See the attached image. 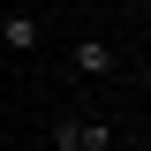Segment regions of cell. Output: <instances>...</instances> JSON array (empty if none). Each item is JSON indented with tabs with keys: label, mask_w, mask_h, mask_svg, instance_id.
<instances>
[{
	"label": "cell",
	"mask_w": 151,
	"mask_h": 151,
	"mask_svg": "<svg viewBox=\"0 0 151 151\" xmlns=\"http://www.w3.org/2000/svg\"><path fill=\"white\" fill-rule=\"evenodd\" d=\"M45 151H53V144H45Z\"/></svg>",
	"instance_id": "obj_4"
},
{
	"label": "cell",
	"mask_w": 151,
	"mask_h": 151,
	"mask_svg": "<svg viewBox=\"0 0 151 151\" xmlns=\"http://www.w3.org/2000/svg\"><path fill=\"white\" fill-rule=\"evenodd\" d=\"M38 15H0V45H8V53H38Z\"/></svg>",
	"instance_id": "obj_3"
},
{
	"label": "cell",
	"mask_w": 151,
	"mask_h": 151,
	"mask_svg": "<svg viewBox=\"0 0 151 151\" xmlns=\"http://www.w3.org/2000/svg\"><path fill=\"white\" fill-rule=\"evenodd\" d=\"M76 76H83V83H106L113 76V45L106 38H76Z\"/></svg>",
	"instance_id": "obj_2"
},
{
	"label": "cell",
	"mask_w": 151,
	"mask_h": 151,
	"mask_svg": "<svg viewBox=\"0 0 151 151\" xmlns=\"http://www.w3.org/2000/svg\"><path fill=\"white\" fill-rule=\"evenodd\" d=\"M106 121H60V129H53V151H106Z\"/></svg>",
	"instance_id": "obj_1"
}]
</instances>
